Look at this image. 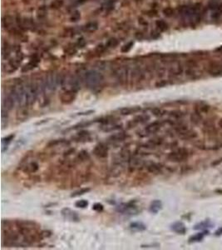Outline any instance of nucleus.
<instances>
[{
  "instance_id": "nucleus-2",
  "label": "nucleus",
  "mask_w": 222,
  "mask_h": 250,
  "mask_svg": "<svg viewBox=\"0 0 222 250\" xmlns=\"http://www.w3.org/2000/svg\"><path fill=\"white\" fill-rule=\"evenodd\" d=\"M61 87L64 91L77 93L81 88V80L75 75H66L61 77Z\"/></svg>"
},
{
  "instance_id": "nucleus-55",
  "label": "nucleus",
  "mask_w": 222,
  "mask_h": 250,
  "mask_svg": "<svg viewBox=\"0 0 222 250\" xmlns=\"http://www.w3.org/2000/svg\"><path fill=\"white\" fill-rule=\"evenodd\" d=\"M80 19V14L78 12H76L75 14H73V15L71 17L72 21H78Z\"/></svg>"
},
{
  "instance_id": "nucleus-48",
  "label": "nucleus",
  "mask_w": 222,
  "mask_h": 250,
  "mask_svg": "<svg viewBox=\"0 0 222 250\" xmlns=\"http://www.w3.org/2000/svg\"><path fill=\"white\" fill-rule=\"evenodd\" d=\"M62 4H63V1L62 0H54L51 4L50 7L52 9H58V8L62 7Z\"/></svg>"
},
{
  "instance_id": "nucleus-46",
  "label": "nucleus",
  "mask_w": 222,
  "mask_h": 250,
  "mask_svg": "<svg viewBox=\"0 0 222 250\" xmlns=\"http://www.w3.org/2000/svg\"><path fill=\"white\" fill-rule=\"evenodd\" d=\"M118 44V41L117 40L116 38H110L107 43H106V47L107 48H114Z\"/></svg>"
},
{
  "instance_id": "nucleus-16",
  "label": "nucleus",
  "mask_w": 222,
  "mask_h": 250,
  "mask_svg": "<svg viewBox=\"0 0 222 250\" xmlns=\"http://www.w3.org/2000/svg\"><path fill=\"white\" fill-rule=\"evenodd\" d=\"M39 169V165L38 163L33 161V162H29L26 163L23 167V172L25 174H35L37 171Z\"/></svg>"
},
{
  "instance_id": "nucleus-22",
  "label": "nucleus",
  "mask_w": 222,
  "mask_h": 250,
  "mask_svg": "<svg viewBox=\"0 0 222 250\" xmlns=\"http://www.w3.org/2000/svg\"><path fill=\"white\" fill-rule=\"evenodd\" d=\"M73 139L76 142H86V140L88 141V139H90V133L88 131L82 130L73 137Z\"/></svg>"
},
{
  "instance_id": "nucleus-38",
  "label": "nucleus",
  "mask_w": 222,
  "mask_h": 250,
  "mask_svg": "<svg viewBox=\"0 0 222 250\" xmlns=\"http://www.w3.org/2000/svg\"><path fill=\"white\" fill-rule=\"evenodd\" d=\"M90 191H91V189H90V188H83V189H79L78 191L73 192V193L71 194V198H76V197L82 196V195H84V194H87L88 192H90Z\"/></svg>"
},
{
  "instance_id": "nucleus-45",
  "label": "nucleus",
  "mask_w": 222,
  "mask_h": 250,
  "mask_svg": "<svg viewBox=\"0 0 222 250\" xmlns=\"http://www.w3.org/2000/svg\"><path fill=\"white\" fill-rule=\"evenodd\" d=\"M75 206L77 208H80V209H85L88 206V202L85 199H81V200H78L75 203Z\"/></svg>"
},
{
  "instance_id": "nucleus-7",
  "label": "nucleus",
  "mask_w": 222,
  "mask_h": 250,
  "mask_svg": "<svg viewBox=\"0 0 222 250\" xmlns=\"http://www.w3.org/2000/svg\"><path fill=\"white\" fill-rule=\"evenodd\" d=\"M61 214H62V217L65 219L68 220V221H71V222H74V223H78L80 220V218H79V215L77 212L73 211L71 209L69 208H64L62 209V211H61Z\"/></svg>"
},
{
  "instance_id": "nucleus-17",
  "label": "nucleus",
  "mask_w": 222,
  "mask_h": 250,
  "mask_svg": "<svg viewBox=\"0 0 222 250\" xmlns=\"http://www.w3.org/2000/svg\"><path fill=\"white\" fill-rule=\"evenodd\" d=\"M170 229L177 234H185L186 233V225L180 221L175 222L170 225Z\"/></svg>"
},
{
  "instance_id": "nucleus-34",
  "label": "nucleus",
  "mask_w": 222,
  "mask_h": 250,
  "mask_svg": "<svg viewBox=\"0 0 222 250\" xmlns=\"http://www.w3.org/2000/svg\"><path fill=\"white\" fill-rule=\"evenodd\" d=\"M37 63H38V59H32L28 63H27L26 65H24V66L23 67L22 72L25 73V72L30 71L32 69H33L34 68H36Z\"/></svg>"
},
{
  "instance_id": "nucleus-54",
  "label": "nucleus",
  "mask_w": 222,
  "mask_h": 250,
  "mask_svg": "<svg viewBox=\"0 0 222 250\" xmlns=\"http://www.w3.org/2000/svg\"><path fill=\"white\" fill-rule=\"evenodd\" d=\"M85 43H86V42H85V40H84V38H78L77 44H78V46L79 47V48H83V47L85 45Z\"/></svg>"
},
{
  "instance_id": "nucleus-26",
  "label": "nucleus",
  "mask_w": 222,
  "mask_h": 250,
  "mask_svg": "<svg viewBox=\"0 0 222 250\" xmlns=\"http://www.w3.org/2000/svg\"><path fill=\"white\" fill-rule=\"evenodd\" d=\"M179 137L182 140H193V139H196L198 137V134H197L196 131H194V130H192V129L190 128L188 131H186L185 133L180 135Z\"/></svg>"
},
{
  "instance_id": "nucleus-13",
  "label": "nucleus",
  "mask_w": 222,
  "mask_h": 250,
  "mask_svg": "<svg viewBox=\"0 0 222 250\" xmlns=\"http://www.w3.org/2000/svg\"><path fill=\"white\" fill-rule=\"evenodd\" d=\"M150 119V116L149 115H146V114H141V115H138L136 117H135L133 119H132L131 121L127 123V128H132L136 127V125L138 124H141V123H146L148 120Z\"/></svg>"
},
{
  "instance_id": "nucleus-6",
  "label": "nucleus",
  "mask_w": 222,
  "mask_h": 250,
  "mask_svg": "<svg viewBox=\"0 0 222 250\" xmlns=\"http://www.w3.org/2000/svg\"><path fill=\"white\" fill-rule=\"evenodd\" d=\"M93 153L98 158H106L108 155V147L104 143H98L93 150Z\"/></svg>"
},
{
  "instance_id": "nucleus-18",
  "label": "nucleus",
  "mask_w": 222,
  "mask_h": 250,
  "mask_svg": "<svg viewBox=\"0 0 222 250\" xmlns=\"http://www.w3.org/2000/svg\"><path fill=\"white\" fill-rule=\"evenodd\" d=\"M203 132L208 135H215L217 132L216 128L211 121H206L203 123Z\"/></svg>"
},
{
  "instance_id": "nucleus-21",
  "label": "nucleus",
  "mask_w": 222,
  "mask_h": 250,
  "mask_svg": "<svg viewBox=\"0 0 222 250\" xmlns=\"http://www.w3.org/2000/svg\"><path fill=\"white\" fill-rule=\"evenodd\" d=\"M141 110V108L139 106H134V107H126L122 108L120 109V113L123 116H127V115H131L133 113H136L140 112Z\"/></svg>"
},
{
  "instance_id": "nucleus-31",
  "label": "nucleus",
  "mask_w": 222,
  "mask_h": 250,
  "mask_svg": "<svg viewBox=\"0 0 222 250\" xmlns=\"http://www.w3.org/2000/svg\"><path fill=\"white\" fill-rule=\"evenodd\" d=\"M122 170H123V166L122 165V163H120V162H117L115 163L114 166H112L111 170V175L112 177H117L122 174Z\"/></svg>"
},
{
  "instance_id": "nucleus-15",
  "label": "nucleus",
  "mask_w": 222,
  "mask_h": 250,
  "mask_svg": "<svg viewBox=\"0 0 222 250\" xmlns=\"http://www.w3.org/2000/svg\"><path fill=\"white\" fill-rule=\"evenodd\" d=\"M29 117V112L28 107H18L16 113V119L18 121H25Z\"/></svg>"
},
{
  "instance_id": "nucleus-36",
  "label": "nucleus",
  "mask_w": 222,
  "mask_h": 250,
  "mask_svg": "<svg viewBox=\"0 0 222 250\" xmlns=\"http://www.w3.org/2000/svg\"><path fill=\"white\" fill-rule=\"evenodd\" d=\"M89 159H90V155L87 150H82L78 153L77 160H78L79 162H85Z\"/></svg>"
},
{
  "instance_id": "nucleus-11",
  "label": "nucleus",
  "mask_w": 222,
  "mask_h": 250,
  "mask_svg": "<svg viewBox=\"0 0 222 250\" xmlns=\"http://www.w3.org/2000/svg\"><path fill=\"white\" fill-rule=\"evenodd\" d=\"M76 97H77V93L72 92V91H64L59 96V99L62 104L68 105L74 102Z\"/></svg>"
},
{
  "instance_id": "nucleus-3",
  "label": "nucleus",
  "mask_w": 222,
  "mask_h": 250,
  "mask_svg": "<svg viewBox=\"0 0 222 250\" xmlns=\"http://www.w3.org/2000/svg\"><path fill=\"white\" fill-rule=\"evenodd\" d=\"M43 81V87L45 94L54 92L57 89L58 84L61 83V77L55 73H49L45 77Z\"/></svg>"
},
{
  "instance_id": "nucleus-47",
  "label": "nucleus",
  "mask_w": 222,
  "mask_h": 250,
  "mask_svg": "<svg viewBox=\"0 0 222 250\" xmlns=\"http://www.w3.org/2000/svg\"><path fill=\"white\" fill-rule=\"evenodd\" d=\"M163 14H164L165 16L170 18V17L173 16V14H174V9L172 8H170V7H166L165 9H163Z\"/></svg>"
},
{
  "instance_id": "nucleus-41",
  "label": "nucleus",
  "mask_w": 222,
  "mask_h": 250,
  "mask_svg": "<svg viewBox=\"0 0 222 250\" xmlns=\"http://www.w3.org/2000/svg\"><path fill=\"white\" fill-rule=\"evenodd\" d=\"M67 141L65 139H54V140H51L49 143L47 144V148H52V147H56L59 144H63L66 143Z\"/></svg>"
},
{
  "instance_id": "nucleus-27",
  "label": "nucleus",
  "mask_w": 222,
  "mask_h": 250,
  "mask_svg": "<svg viewBox=\"0 0 222 250\" xmlns=\"http://www.w3.org/2000/svg\"><path fill=\"white\" fill-rule=\"evenodd\" d=\"M162 208V203L160 202V200H154L152 201L150 204V207H149V210H150L151 213L152 214H157Z\"/></svg>"
},
{
  "instance_id": "nucleus-40",
  "label": "nucleus",
  "mask_w": 222,
  "mask_h": 250,
  "mask_svg": "<svg viewBox=\"0 0 222 250\" xmlns=\"http://www.w3.org/2000/svg\"><path fill=\"white\" fill-rule=\"evenodd\" d=\"M15 137L14 134H10L8 136H7L5 138H2V148H8V145L12 142V140H13V138Z\"/></svg>"
},
{
  "instance_id": "nucleus-39",
  "label": "nucleus",
  "mask_w": 222,
  "mask_h": 250,
  "mask_svg": "<svg viewBox=\"0 0 222 250\" xmlns=\"http://www.w3.org/2000/svg\"><path fill=\"white\" fill-rule=\"evenodd\" d=\"M183 72V68L181 66H176V67H171L169 70V73H170V75H173V76H178L182 73Z\"/></svg>"
},
{
  "instance_id": "nucleus-33",
  "label": "nucleus",
  "mask_w": 222,
  "mask_h": 250,
  "mask_svg": "<svg viewBox=\"0 0 222 250\" xmlns=\"http://www.w3.org/2000/svg\"><path fill=\"white\" fill-rule=\"evenodd\" d=\"M98 24L97 22H90L83 26V30L88 33H93L98 29Z\"/></svg>"
},
{
  "instance_id": "nucleus-52",
  "label": "nucleus",
  "mask_w": 222,
  "mask_h": 250,
  "mask_svg": "<svg viewBox=\"0 0 222 250\" xmlns=\"http://www.w3.org/2000/svg\"><path fill=\"white\" fill-rule=\"evenodd\" d=\"M166 85H167V82L165 81V80H160V81H158L157 83H156V88L165 87Z\"/></svg>"
},
{
  "instance_id": "nucleus-44",
  "label": "nucleus",
  "mask_w": 222,
  "mask_h": 250,
  "mask_svg": "<svg viewBox=\"0 0 222 250\" xmlns=\"http://www.w3.org/2000/svg\"><path fill=\"white\" fill-rule=\"evenodd\" d=\"M151 113L156 117H162V116H164L165 114V110L161 109L160 108H152L151 109Z\"/></svg>"
},
{
  "instance_id": "nucleus-57",
  "label": "nucleus",
  "mask_w": 222,
  "mask_h": 250,
  "mask_svg": "<svg viewBox=\"0 0 222 250\" xmlns=\"http://www.w3.org/2000/svg\"><path fill=\"white\" fill-rule=\"evenodd\" d=\"M215 235H216V236H217V237H219V236H221V235H222V227L219 228V229H218L216 231V233H215Z\"/></svg>"
},
{
  "instance_id": "nucleus-8",
  "label": "nucleus",
  "mask_w": 222,
  "mask_h": 250,
  "mask_svg": "<svg viewBox=\"0 0 222 250\" xmlns=\"http://www.w3.org/2000/svg\"><path fill=\"white\" fill-rule=\"evenodd\" d=\"M207 73L212 77L222 76V64L217 62L210 63L207 67Z\"/></svg>"
},
{
  "instance_id": "nucleus-51",
  "label": "nucleus",
  "mask_w": 222,
  "mask_h": 250,
  "mask_svg": "<svg viewBox=\"0 0 222 250\" xmlns=\"http://www.w3.org/2000/svg\"><path fill=\"white\" fill-rule=\"evenodd\" d=\"M40 234H41L42 239H46V238H49L52 235V232L49 230H42L40 231Z\"/></svg>"
},
{
  "instance_id": "nucleus-28",
  "label": "nucleus",
  "mask_w": 222,
  "mask_h": 250,
  "mask_svg": "<svg viewBox=\"0 0 222 250\" xmlns=\"http://www.w3.org/2000/svg\"><path fill=\"white\" fill-rule=\"evenodd\" d=\"M209 234V232H207L206 230H204L201 233H198L196 234H194L191 236V238L189 239V243H198L201 242L204 239L205 236Z\"/></svg>"
},
{
  "instance_id": "nucleus-43",
  "label": "nucleus",
  "mask_w": 222,
  "mask_h": 250,
  "mask_svg": "<svg viewBox=\"0 0 222 250\" xmlns=\"http://www.w3.org/2000/svg\"><path fill=\"white\" fill-rule=\"evenodd\" d=\"M156 25L158 29L160 31H165L168 28V24L164 20H156Z\"/></svg>"
},
{
  "instance_id": "nucleus-19",
  "label": "nucleus",
  "mask_w": 222,
  "mask_h": 250,
  "mask_svg": "<svg viewBox=\"0 0 222 250\" xmlns=\"http://www.w3.org/2000/svg\"><path fill=\"white\" fill-rule=\"evenodd\" d=\"M211 110V106L209 104H207L204 102L197 103L196 104V106L194 107V111L200 114H205V113H208Z\"/></svg>"
},
{
  "instance_id": "nucleus-58",
  "label": "nucleus",
  "mask_w": 222,
  "mask_h": 250,
  "mask_svg": "<svg viewBox=\"0 0 222 250\" xmlns=\"http://www.w3.org/2000/svg\"><path fill=\"white\" fill-rule=\"evenodd\" d=\"M139 23L141 24H143V25H147L148 24H147V22L146 21H145L143 19H139Z\"/></svg>"
},
{
  "instance_id": "nucleus-42",
  "label": "nucleus",
  "mask_w": 222,
  "mask_h": 250,
  "mask_svg": "<svg viewBox=\"0 0 222 250\" xmlns=\"http://www.w3.org/2000/svg\"><path fill=\"white\" fill-rule=\"evenodd\" d=\"M93 123H95V121H85V122H81L72 126V128L71 129H78V128H83L85 127H89L91 124H93Z\"/></svg>"
},
{
  "instance_id": "nucleus-49",
  "label": "nucleus",
  "mask_w": 222,
  "mask_h": 250,
  "mask_svg": "<svg viewBox=\"0 0 222 250\" xmlns=\"http://www.w3.org/2000/svg\"><path fill=\"white\" fill-rule=\"evenodd\" d=\"M103 205L102 204H100V203H96V204H93V209L94 210V211H96V212H98V213L103 212Z\"/></svg>"
},
{
  "instance_id": "nucleus-1",
  "label": "nucleus",
  "mask_w": 222,
  "mask_h": 250,
  "mask_svg": "<svg viewBox=\"0 0 222 250\" xmlns=\"http://www.w3.org/2000/svg\"><path fill=\"white\" fill-rule=\"evenodd\" d=\"M83 81L90 88H96L99 87L103 82V75L98 70L91 69L84 73Z\"/></svg>"
},
{
  "instance_id": "nucleus-12",
  "label": "nucleus",
  "mask_w": 222,
  "mask_h": 250,
  "mask_svg": "<svg viewBox=\"0 0 222 250\" xmlns=\"http://www.w3.org/2000/svg\"><path fill=\"white\" fill-rule=\"evenodd\" d=\"M135 201H130L127 204H122L121 205H119L118 207L117 208V210L120 212V213H122V214H126V213H136L137 210H136V204H135Z\"/></svg>"
},
{
  "instance_id": "nucleus-61",
  "label": "nucleus",
  "mask_w": 222,
  "mask_h": 250,
  "mask_svg": "<svg viewBox=\"0 0 222 250\" xmlns=\"http://www.w3.org/2000/svg\"><path fill=\"white\" fill-rule=\"evenodd\" d=\"M216 192L217 194H222V189H218V190H216Z\"/></svg>"
},
{
  "instance_id": "nucleus-4",
  "label": "nucleus",
  "mask_w": 222,
  "mask_h": 250,
  "mask_svg": "<svg viewBox=\"0 0 222 250\" xmlns=\"http://www.w3.org/2000/svg\"><path fill=\"white\" fill-rule=\"evenodd\" d=\"M191 153L190 151L186 148H179L171 151L167 154V159L171 162L175 163H181L187 160L190 157Z\"/></svg>"
},
{
  "instance_id": "nucleus-35",
  "label": "nucleus",
  "mask_w": 222,
  "mask_h": 250,
  "mask_svg": "<svg viewBox=\"0 0 222 250\" xmlns=\"http://www.w3.org/2000/svg\"><path fill=\"white\" fill-rule=\"evenodd\" d=\"M191 118V121L193 124L199 125L200 123H201L202 118H202L201 114H200V113H198L194 111V113L191 114V118Z\"/></svg>"
},
{
  "instance_id": "nucleus-53",
  "label": "nucleus",
  "mask_w": 222,
  "mask_h": 250,
  "mask_svg": "<svg viewBox=\"0 0 222 250\" xmlns=\"http://www.w3.org/2000/svg\"><path fill=\"white\" fill-rule=\"evenodd\" d=\"M95 112L94 110H88V111H86V112H81V113H78L77 115L78 116H85V115H90L93 113Z\"/></svg>"
},
{
  "instance_id": "nucleus-60",
  "label": "nucleus",
  "mask_w": 222,
  "mask_h": 250,
  "mask_svg": "<svg viewBox=\"0 0 222 250\" xmlns=\"http://www.w3.org/2000/svg\"><path fill=\"white\" fill-rule=\"evenodd\" d=\"M218 126H219V128H221V129H222V118L219 120V122H218Z\"/></svg>"
},
{
  "instance_id": "nucleus-50",
  "label": "nucleus",
  "mask_w": 222,
  "mask_h": 250,
  "mask_svg": "<svg viewBox=\"0 0 222 250\" xmlns=\"http://www.w3.org/2000/svg\"><path fill=\"white\" fill-rule=\"evenodd\" d=\"M133 46V42H129L127 44H125L124 46L122 48V53H127L132 48V47Z\"/></svg>"
},
{
  "instance_id": "nucleus-20",
  "label": "nucleus",
  "mask_w": 222,
  "mask_h": 250,
  "mask_svg": "<svg viewBox=\"0 0 222 250\" xmlns=\"http://www.w3.org/2000/svg\"><path fill=\"white\" fill-rule=\"evenodd\" d=\"M164 142V138H161V137H155L153 138H151L150 140L147 142L146 144H145L144 148H156V147H158V146H160L162 143Z\"/></svg>"
},
{
  "instance_id": "nucleus-29",
  "label": "nucleus",
  "mask_w": 222,
  "mask_h": 250,
  "mask_svg": "<svg viewBox=\"0 0 222 250\" xmlns=\"http://www.w3.org/2000/svg\"><path fill=\"white\" fill-rule=\"evenodd\" d=\"M121 128H122V125L116 124L115 123L112 122L108 123H106V124H103L102 130L104 131V132H112V131H113V130H117V129Z\"/></svg>"
},
{
  "instance_id": "nucleus-9",
  "label": "nucleus",
  "mask_w": 222,
  "mask_h": 250,
  "mask_svg": "<svg viewBox=\"0 0 222 250\" xmlns=\"http://www.w3.org/2000/svg\"><path fill=\"white\" fill-rule=\"evenodd\" d=\"M128 69L127 68L124 67H120L118 68H117L115 70V77L118 80V82L121 84H124L127 82V78H128Z\"/></svg>"
},
{
  "instance_id": "nucleus-14",
  "label": "nucleus",
  "mask_w": 222,
  "mask_h": 250,
  "mask_svg": "<svg viewBox=\"0 0 222 250\" xmlns=\"http://www.w3.org/2000/svg\"><path fill=\"white\" fill-rule=\"evenodd\" d=\"M146 169L147 170L148 173L152 174H160L162 173L163 165L161 163H155V162H151L146 165Z\"/></svg>"
},
{
  "instance_id": "nucleus-59",
  "label": "nucleus",
  "mask_w": 222,
  "mask_h": 250,
  "mask_svg": "<svg viewBox=\"0 0 222 250\" xmlns=\"http://www.w3.org/2000/svg\"><path fill=\"white\" fill-rule=\"evenodd\" d=\"M222 163V158H220V159H218L217 161H216V162H214V163H212V166H216L217 164H219V163Z\"/></svg>"
},
{
  "instance_id": "nucleus-25",
  "label": "nucleus",
  "mask_w": 222,
  "mask_h": 250,
  "mask_svg": "<svg viewBox=\"0 0 222 250\" xmlns=\"http://www.w3.org/2000/svg\"><path fill=\"white\" fill-rule=\"evenodd\" d=\"M186 113L181 111V110H179V109H176V110H172L169 113V116L170 117V118L174 121H179L182 119L183 118L185 117Z\"/></svg>"
},
{
  "instance_id": "nucleus-30",
  "label": "nucleus",
  "mask_w": 222,
  "mask_h": 250,
  "mask_svg": "<svg viewBox=\"0 0 222 250\" xmlns=\"http://www.w3.org/2000/svg\"><path fill=\"white\" fill-rule=\"evenodd\" d=\"M120 158L122 162H128L132 159V153L129 150V148H122L121 153H120Z\"/></svg>"
},
{
  "instance_id": "nucleus-56",
  "label": "nucleus",
  "mask_w": 222,
  "mask_h": 250,
  "mask_svg": "<svg viewBox=\"0 0 222 250\" xmlns=\"http://www.w3.org/2000/svg\"><path fill=\"white\" fill-rule=\"evenodd\" d=\"M75 150L73 149V148H70V149H68L67 151H66L65 153H64V156L66 157V156H69V155H71L72 153H73V152H74Z\"/></svg>"
},
{
  "instance_id": "nucleus-5",
  "label": "nucleus",
  "mask_w": 222,
  "mask_h": 250,
  "mask_svg": "<svg viewBox=\"0 0 222 250\" xmlns=\"http://www.w3.org/2000/svg\"><path fill=\"white\" fill-rule=\"evenodd\" d=\"M17 105V103L13 95L12 94V93L9 92L6 96L3 98V101H2V110H5L9 112L11 111L14 106Z\"/></svg>"
},
{
  "instance_id": "nucleus-32",
  "label": "nucleus",
  "mask_w": 222,
  "mask_h": 250,
  "mask_svg": "<svg viewBox=\"0 0 222 250\" xmlns=\"http://www.w3.org/2000/svg\"><path fill=\"white\" fill-rule=\"evenodd\" d=\"M212 226H213V224L210 220H206V221H202L201 223L195 225L194 226V229L204 231V230H206L208 228H212Z\"/></svg>"
},
{
  "instance_id": "nucleus-10",
  "label": "nucleus",
  "mask_w": 222,
  "mask_h": 250,
  "mask_svg": "<svg viewBox=\"0 0 222 250\" xmlns=\"http://www.w3.org/2000/svg\"><path fill=\"white\" fill-rule=\"evenodd\" d=\"M164 123L165 122L158 120V121H155V122L148 124L144 129V133H146L145 136L150 135V134H154V133H157L160 128H161V127L163 126Z\"/></svg>"
},
{
  "instance_id": "nucleus-37",
  "label": "nucleus",
  "mask_w": 222,
  "mask_h": 250,
  "mask_svg": "<svg viewBox=\"0 0 222 250\" xmlns=\"http://www.w3.org/2000/svg\"><path fill=\"white\" fill-rule=\"evenodd\" d=\"M8 112L5 110H2L1 113V125L2 128L4 129L8 126Z\"/></svg>"
},
{
  "instance_id": "nucleus-23",
  "label": "nucleus",
  "mask_w": 222,
  "mask_h": 250,
  "mask_svg": "<svg viewBox=\"0 0 222 250\" xmlns=\"http://www.w3.org/2000/svg\"><path fill=\"white\" fill-rule=\"evenodd\" d=\"M129 229L132 232H143L146 229V226L141 222H133L130 224Z\"/></svg>"
},
{
  "instance_id": "nucleus-24",
  "label": "nucleus",
  "mask_w": 222,
  "mask_h": 250,
  "mask_svg": "<svg viewBox=\"0 0 222 250\" xmlns=\"http://www.w3.org/2000/svg\"><path fill=\"white\" fill-rule=\"evenodd\" d=\"M128 138V135L124 132H120V133H114L112 135H111L109 137V140L112 142H120V141H123L125 139Z\"/></svg>"
}]
</instances>
